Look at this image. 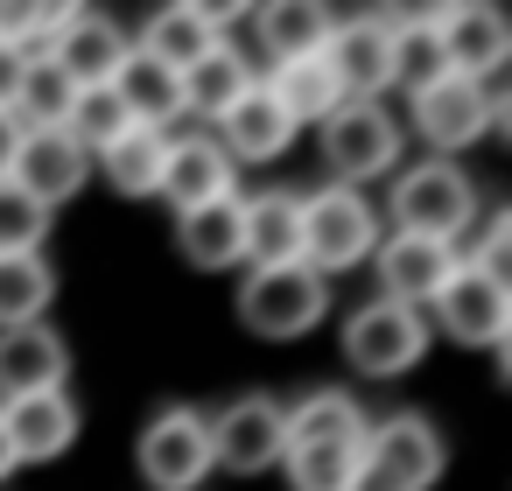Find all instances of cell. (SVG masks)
I'll use <instances>...</instances> for the list:
<instances>
[{
    "mask_svg": "<svg viewBox=\"0 0 512 491\" xmlns=\"http://www.w3.org/2000/svg\"><path fill=\"white\" fill-rule=\"evenodd\" d=\"M442 435L428 414H386L365 428V449H358V477L351 491H428L442 477Z\"/></svg>",
    "mask_w": 512,
    "mask_h": 491,
    "instance_id": "cell-1",
    "label": "cell"
},
{
    "mask_svg": "<svg viewBox=\"0 0 512 491\" xmlns=\"http://www.w3.org/2000/svg\"><path fill=\"white\" fill-rule=\"evenodd\" d=\"M323 316H330V281H323L316 267H302V260H288V267H253V274L239 281V323H246L253 337L288 344V337L316 330Z\"/></svg>",
    "mask_w": 512,
    "mask_h": 491,
    "instance_id": "cell-2",
    "label": "cell"
},
{
    "mask_svg": "<svg viewBox=\"0 0 512 491\" xmlns=\"http://www.w3.org/2000/svg\"><path fill=\"white\" fill-rule=\"evenodd\" d=\"M372 246H379V211L358 190L323 183V190L302 197V267H316L330 281V274L372 260Z\"/></svg>",
    "mask_w": 512,
    "mask_h": 491,
    "instance_id": "cell-3",
    "label": "cell"
},
{
    "mask_svg": "<svg viewBox=\"0 0 512 491\" xmlns=\"http://www.w3.org/2000/svg\"><path fill=\"white\" fill-rule=\"evenodd\" d=\"M477 225V183L456 162H414L393 183V232H421V239H463Z\"/></svg>",
    "mask_w": 512,
    "mask_h": 491,
    "instance_id": "cell-4",
    "label": "cell"
},
{
    "mask_svg": "<svg viewBox=\"0 0 512 491\" xmlns=\"http://www.w3.org/2000/svg\"><path fill=\"white\" fill-rule=\"evenodd\" d=\"M428 337H435V330H428V316H421V309L372 295V302H365V309H351V323H344V358H351L365 379H400V372H414V365H421Z\"/></svg>",
    "mask_w": 512,
    "mask_h": 491,
    "instance_id": "cell-5",
    "label": "cell"
},
{
    "mask_svg": "<svg viewBox=\"0 0 512 491\" xmlns=\"http://www.w3.org/2000/svg\"><path fill=\"white\" fill-rule=\"evenodd\" d=\"M134 456H141L148 491H197L218 470V456H211V414L204 407H162L141 428Z\"/></svg>",
    "mask_w": 512,
    "mask_h": 491,
    "instance_id": "cell-6",
    "label": "cell"
},
{
    "mask_svg": "<svg viewBox=\"0 0 512 491\" xmlns=\"http://www.w3.org/2000/svg\"><path fill=\"white\" fill-rule=\"evenodd\" d=\"M498 92L491 85H477V78H435L428 92H414V127H421V141L435 148V162H449V155H463V148H477L484 134H498Z\"/></svg>",
    "mask_w": 512,
    "mask_h": 491,
    "instance_id": "cell-7",
    "label": "cell"
},
{
    "mask_svg": "<svg viewBox=\"0 0 512 491\" xmlns=\"http://www.w3.org/2000/svg\"><path fill=\"white\" fill-rule=\"evenodd\" d=\"M323 162L344 190L386 176L400 162V120L386 106H365V99H344L330 120H323Z\"/></svg>",
    "mask_w": 512,
    "mask_h": 491,
    "instance_id": "cell-8",
    "label": "cell"
},
{
    "mask_svg": "<svg viewBox=\"0 0 512 491\" xmlns=\"http://www.w3.org/2000/svg\"><path fill=\"white\" fill-rule=\"evenodd\" d=\"M421 316H428V330H442V337H456V344H470V351H505L512 288H498V281H484L477 267L456 260V274L435 288V302H428Z\"/></svg>",
    "mask_w": 512,
    "mask_h": 491,
    "instance_id": "cell-9",
    "label": "cell"
},
{
    "mask_svg": "<svg viewBox=\"0 0 512 491\" xmlns=\"http://www.w3.org/2000/svg\"><path fill=\"white\" fill-rule=\"evenodd\" d=\"M8 183H15L29 204L57 211V204H71V197L92 183V155H85L64 127H22V148H15V162H8Z\"/></svg>",
    "mask_w": 512,
    "mask_h": 491,
    "instance_id": "cell-10",
    "label": "cell"
},
{
    "mask_svg": "<svg viewBox=\"0 0 512 491\" xmlns=\"http://www.w3.org/2000/svg\"><path fill=\"white\" fill-rule=\"evenodd\" d=\"M428 29H435L442 64H449L456 78L491 85V78L505 71V57H512V29H505V15L491 8V0H456V8H435Z\"/></svg>",
    "mask_w": 512,
    "mask_h": 491,
    "instance_id": "cell-11",
    "label": "cell"
},
{
    "mask_svg": "<svg viewBox=\"0 0 512 491\" xmlns=\"http://www.w3.org/2000/svg\"><path fill=\"white\" fill-rule=\"evenodd\" d=\"M281 449H288V435H281V400L246 393V400H232L225 414H211V456H218V470L260 477V470L281 463Z\"/></svg>",
    "mask_w": 512,
    "mask_h": 491,
    "instance_id": "cell-12",
    "label": "cell"
},
{
    "mask_svg": "<svg viewBox=\"0 0 512 491\" xmlns=\"http://www.w3.org/2000/svg\"><path fill=\"white\" fill-rule=\"evenodd\" d=\"M456 246L449 239H421V232H393L372 246V267H379V295L386 302H407V309H428L435 288L456 274Z\"/></svg>",
    "mask_w": 512,
    "mask_h": 491,
    "instance_id": "cell-13",
    "label": "cell"
},
{
    "mask_svg": "<svg viewBox=\"0 0 512 491\" xmlns=\"http://www.w3.org/2000/svg\"><path fill=\"white\" fill-rule=\"evenodd\" d=\"M323 71L337 78V92H344V99H365V106H379V92L393 85V64H386V15L330 22Z\"/></svg>",
    "mask_w": 512,
    "mask_h": 491,
    "instance_id": "cell-14",
    "label": "cell"
},
{
    "mask_svg": "<svg viewBox=\"0 0 512 491\" xmlns=\"http://www.w3.org/2000/svg\"><path fill=\"white\" fill-rule=\"evenodd\" d=\"M36 57H50L71 85H113V71H120V57H127V36H120V22H106V15H92V8H71V15L57 22V36H50Z\"/></svg>",
    "mask_w": 512,
    "mask_h": 491,
    "instance_id": "cell-15",
    "label": "cell"
},
{
    "mask_svg": "<svg viewBox=\"0 0 512 491\" xmlns=\"http://www.w3.org/2000/svg\"><path fill=\"white\" fill-rule=\"evenodd\" d=\"M71 372V351L50 323H22V330H0V407L29 400V393H57Z\"/></svg>",
    "mask_w": 512,
    "mask_h": 491,
    "instance_id": "cell-16",
    "label": "cell"
},
{
    "mask_svg": "<svg viewBox=\"0 0 512 491\" xmlns=\"http://www.w3.org/2000/svg\"><path fill=\"white\" fill-rule=\"evenodd\" d=\"M0 435H8L15 463H50V456H64V449L78 442V407H71L64 386H57V393L8 400V407H0Z\"/></svg>",
    "mask_w": 512,
    "mask_h": 491,
    "instance_id": "cell-17",
    "label": "cell"
},
{
    "mask_svg": "<svg viewBox=\"0 0 512 491\" xmlns=\"http://www.w3.org/2000/svg\"><path fill=\"white\" fill-rule=\"evenodd\" d=\"M155 197H169L176 218L197 211V204H211V197H232V162H225V148H218L211 134L169 141V162H162V190H155Z\"/></svg>",
    "mask_w": 512,
    "mask_h": 491,
    "instance_id": "cell-18",
    "label": "cell"
},
{
    "mask_svg": "<svg viewBox=\"0 0 512 491\" xmlns=\"http://www.w3.org/2000/svg\"><path fill=\"white\" fill-rule=\"evenodd\" d=\"M176 246H183V260L204 267V274L239 267V260H246V197L232 190V197H211V204L183 211V218H176Z\"/></svg>",
    "mask_w": 512,
    "mask_h": 491,
    "instance_id": "cell-19",
    "label": "cell"
},
{
    "mask_svg": "<svg viewBox=\"0 0 512 491\" xmlns=\"http://www.w3.org/2000/svg\"><path fill=\"white\" fill-rule=\"evenodd\" d=\"M225 43V15L218 8H190V0H176V8H162L148 29H141V43L134 50H148L155 64H169L176 78L197 64V57H211Z\"/></svg>",
    "mask_w": 512,
    "mask_h": 491,
    "instance_id": "cell-20",
    "label": "cell"
},
{
    "mask_svg": "<svg viewBox=\"0 0 512 491\" xmlns=\"http://www.w3.org/2000/svg\"><path fill=\"white\" fill-rule=\"evenodd\" d=\"M218 148H225V162H274V155H288V141H295V120L267 99V85H253L225 120H218V134H211Z\"/></svg>",
    "mask_w": 512,
    "mask_h": 491,
    "instance_id": "cell-21",
    "label": "cell"
},
{
    "mask_svg": "<svg viewBox=\"0 0 512 491\" xmlns=\"http://www.w3.org/2000/svg\"><path fill=\"white\" fill-rule=\"evenodd\" d=\"M176 85H183V113H197V120H211V127H218V120H225V113H232L260 78H253V64L239 57V43H218V50H211V57H197Z\"/></svg>",
    "mask_w": 512,
    "mask_h": 491,
    "instance_id": "cell-22",
    "label": "cell"
},
{
    "mask_svg": "<svg viewBox=\"0 0 512 491\" xmlns=\"http://www.w3.org/2000/svg\"><path fill=\"white\" fill-rule=\"evenodd\" d=\"M113 92H120V106H127L134 127H162V134H169V120L183 113V85H176V71L155 64V57L134 50V43H127L120 71H113Z\"/></svg>",
    "mask_w": 512,
    "mask_h": 491,
    "instance_id": "cell-23",
    "label": "cell"
},
{
    "mask_svg": "<svg viewBox=\"0 0 512 491\" xmlns=\"http://www.w3.org/2000/svg\"><path fill=\"white\" fill-rule=\"evenodd\" d=\"M246 260H253V267H288V260H302V197H295V190H260V197H246Z\"/></svg>",
    "mask_w": 512,
    "mask_h": 491,
    "instance_id": "cell-24",
    "label": "cell"
},
{
    "mask_svg": "<svg viewBox=\"0 0 512 491\" xmlns=\"http://www.w3.org/2000/svg\"><path fill=\"white\" fill-rule=\"evenodd\" d=\"M253 29H260V50H267L274 64L323 57V43H330V8H316V0H267Z\"/></svg>",
    "mask_w": 512,
    "mask_h": 491,
    "instance_id": "cell-25",
    "label": "cell"
},
{
    "mask_svg": "<svg viewBox=\"0 0 512 491\" xmlns=\"http://www.w3.org/2000/svg\"><path fill=\"white\" fill-rule=\"evenodd\" d=\"M162 162H169V134H162V127H127L106 155H92V169H99L120 197H155V190H162Z\"/></svg>",
    "mask_w": 512,
    "mask_h": 491,
    "instance_id": "cell-26",
    "label": "cell"
},
{
    "mask_svg": "<svg viewBox=\"0 0 512 491\" xmlns=\"http://www.w3.org/2000/svg\"><path fill=\"white\" fill-rule=\"evenodd\" d=\"M365 407L351 400V393H302L295 407H281V435H288V449H302V442H365ZM281 449V456H288Z\"/></svg>",
    "mask_w": 512,
    "mask_h": 491,
    "instance_id": "cell-27",
    "label": "cell"
},
{
    "mask_svg": "<svg viewBox=\"0 0 512 491\" xmlns=\"http://www.w3.org/2000/svg\"><path fill=\"white\" fill-rule=\"evenodd\" d=\"M267 99H274V106H281L295 127H302V120H316V127H323V120L344 106V92H337V78L323 71V57L274 64V71H267Z\"/></svg>",
    "mask_w": 512,
    "mask_h": 491,
    "instance_id": "cell-28",
    "label": "cell"
},
{
    "mask_svg": "<svg viewBox=\"0 0 512 491\" xmlns=\"http://www.w3.org/2000/svg\"><path fill=\"white\" fill-rule=\"evenodd\" d=\"M386 64H393V85H407V92H428L435 78H449L428 15H386Z\"/></svg>",
    "mask_w": 512,
    "mask_h": 491,
    "instance_id": "cell-29",
    "label": "cell"
},
{
    "mask_svg": "<svg viewBox=\"0 0 512 491\" xmlns=\"http://www.w3.org/2000/svg\"><path fill=\"white\" fill-rule=\"evenodd\" d=\"M57 302V274L43 253H8L0 260V330L43 323V309Z\"/></svg>",
    "mask_w": 512,
    "mask_h": 491,
    "instance_id": "cell-30",
    "label": "cell"
},
{
    "mask_svg": "<svg viewBox=\"0 0 512 491\" xmlns=\"http://www.w3.org/2000/svg\"><path fill=\"white\" fill-rule=\"evenodd\" d=\"M127 127H134V120H127V106H120L113 85H78V99H71V113H64V134H71L85 155H106Z\"/></svg>",
    "mask_w": 512,
    "mask_h": 491,
    "instance_id": "cell-31",
    "label": "cell"
},
{
    "mask_svg": "<svg viewBox=\"0 0 512 491\" xmlns=\"http://www.w3.org/2000/svg\"><path fill=\"white\" fill-rule=\"evenodd\" d=\"M358 449L365 442H302V449H288L281 456L288 463V491H351Z\"/></svg>",
    "mask_w": 512,
    "mask_h": 491,
    "instance_id": "cell-32",
    "label": "cell"
},
{
    "mask_svg": "<svg viewBox=\"0 0 512 491\" xmlns=\"http://www.w3.org/2000/svg\"><path fill=\"white\" fill-rule=\"evenodd\" d=\"M71 99H78V85H71L50 57H29V78H22V99H15V120H22V127H64Z\"/></svg>",
    "mask_w": 512,
    "mask_h": 491,
    "instance_id": "cell-33",
    "label": "cell"
},
{
    "mask_svg": "<svg viewBox=\"0 0 512 491\" xmlns=\"http://www.w3.org/2000/svg\"><path fill=\"white\" fill-rule=\"evenodd\" d=\"M43 239H50V211L29 204L8 176H0V260L8 253H43Z\"/></svg>",
    "mask_w": 512,
    "mask_h": 491,
    "instance_id": "cell-34",
    "label": "cell"
},
{
    "mask_svg": "<svg viewBox=\"0 0 512 491\" xmlns=\"http://www.w3.org/2000/svg\"><path fill=\"white\" fill-rule=\"evenodd\" d=\"M463 267H477L484 281H512V211H484L477 218V246L463 253Z\"/></svg>",
    "mask_w": 512,
    "mask_h": 491,
    "instance_id": "cell-35",
    "label": "cell"
},
{
    "mask_svg": "<svg viewBox=\"0 0 512 491\" xmlns=\"http://www.w3.org/2000/svg\"><path fill=\"white\" fill-rule=\"evenodd\" d=\"M22 78H29V57H22V50H0V113H15Z\"/></svg>",
    "mask_w": 512,
    "mask_h": 491,
    "instance_id": "cell-36",
    "label": "cell"
},
{
    "mask_svg": "<svg viewBox=\"0 0 512 491\" xmlns=\"http://www.w3.org/2000/svg\"><path fill=\"white\" fill-rule=\"evenodd\" d=\"M15 148H22V120H15V113H0V176H8Z\"/></svg>",
    "mask_w": 512,
    "mask_h": 491,
    "instance_id": "cell-37",
    "label": "cell"
},
{
    "mask_svg": "<svg viewBox=\"0 0 512 491\" xmlns=\"http://www.w3.org/2000/svg\"><path fill=\"white\" fill-rule=\"evenodd\" d=\"M15 470V449H8V435H0V477H8Z\"/></svg>",
    "mask_w": 512,
    "mask_h": 491,
    "instance_id": "cell-38",
    "label": "cell"
}]
</instances>
